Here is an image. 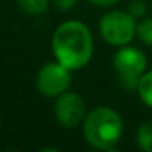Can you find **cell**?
<instances>
[{"instance_id":"12","label":"cell","mask_w":152,"mask_h":152,"mask_svg":"<svg viewBox=\"0 0 152 152\" xmlns=\"http://www.w3.org/2000/svg\"><path fill=\"white\" fill-rule=\"evenodd\" d=\"M52 3L57 9L63 11V12H67L70 9H73L78 3V0H52Z\"/></svg>"},{"instance_id":"13","label":"cell","mask_w":152,"mask_h":152,"mask_svg":"<svg viewBox=\"0 0 152 152\" xmlns=\"http://www.w3.org/2000/svg\"><path fill=\"white\" fill-rule=\"evenodd\" d=\"M87 2L97 8H113L115 5H118L119 0H87Z\"/></svg>"},{"instance_id":"14","label":"cell","mask_w":152,"mask_h":152,"mask_svg":"<svg viewBox=\"0 0 152 152\" xmlns=\"http://www.w3.org/2000/svg\"><path fill=\"white\" fill-rule=\"evenodd\" d=\"M0 127H2V116H0Z\"/></svg>"},{"instance_id":"9","label":"cell","mask_w":152,"mask_h":152,"mask_svg":"<svg viewBox=\"0 0 152 152\" xmlns=\"http://www.w3.org/2000/svg\"><path fill=\"white\" fill-rule=\"evenodd\" d=\"M136 143L142 151L152 152V121H146L137 127Z\"/></svg>"},{"instance_id":"3","label":"cell","mask_w":152,"mask_h":152,"mask_svg":"<svg viewBox=\"0 0 152 152\" xmlns=\"http://www.w3.org/2000/svg\"><path fill=\"white\" fill-rule=\"evenodd\" d=\"M112 66L119 84L128 91H136L140 76L148 70V58L142 49L125 45L113 54Z\"/></svg>"},{"instance_id":"11","label":"cell","mask_w":152,"mask_h":152,"mask_svg":"<svg viewBox=\"0 0 152 152\" xmlns=\"http://www.w3.org/2000/svg\"><path fill=\"white\" fill-rule=\"evenodd\" d=\"M137 21L145 18L146 14H148V5L143 2V0H133V2L128 5V9H127Z\"/></svg>"},{"instance_id":"10","label":"cell","mask_w":152,"mask_h":152,"mask_svg":"<svg viewBox=\"0 0 152 152\" xmlns=\"http://www.w3.org/2000/svg\"><path fill=\"white\" fill-rule=\"evenodd\" d=\"M136 37L143 45L152 48V18L151 17H145V18L137 21Z\"/></svg>"},{"instance_id":"2","label":"cell","mask_w":152,"mask_h":152,"mask_svg":"<svg viewBox=\"0 0 152 152\" xmlns=\"http://www.w3.org/2000/svg\"><path fill=\"white\" fill-rule=\"evenodd\" d=\"M87 143L97 151H113L124 136V121L118 110L97 106L90 110L82 124Z\"/></svg>"},{"instance_id":"8","label":"cell","mask_w":152,"mask_h":152,"mask_svg":"<svg viewBox=\"0 0 152 152\" xmlns=\"http://www.w3.org/2000/svg\"><path fill=\"white\" fill-rule=\"evenodd\" d=\"M49 2L51 0H17V5L24 14L31 17H39L48 11Z\"/></svg>"},{"instance_id":"1","label":"cell","mask_w":152,"mask_h":152,"mask_svg":"<svg viewBox=\"0 0 152 152\" xmlns=\"http://www.w3.org/2000/svg\"><path fill=\"white\" fill-rule=\"evenodd\" d=\"M51 51L54 58L69 70H81L94 55V37L90 27L81 20H67L52 33Z\"/></svg>"},{"instance_id":"4","label":"cell","mask_w":152,"mask_h":152,"mask_svg":"<svg viewBox=\"0 0 152 152\" xmlns=\"http://www.w3.org/2000/svg\"><path fill=\"white\" fill-rule=\"evenodd\" d=\"M137 20L128 11H107L99 21L102 39L115 48L130 45L136 37Z\"/></svg>"},{"instance_id":"6","label":"cell","mask_w":152,"mask_h":152,"mask_svg":"<svg viewBox=\"0 0 152 152\" xmlns=\"http://www.w3.org/2000/svg\"><path fill=\"white\" fill-rule=\"evenodd\" d=\"M87 102L85 99L75 91H66L55 99L54 116L57 122L64 128H78L84 124L87 116Z\"/></svg>"},{"instance_id":"5","label":"cell","mask_w":152,"mask_h":152,"mask_svg":"<svg viewBox=\"0 0 152 152\" xmlns=\"http://www.w3.org/2000/svg\"><path fill=\"white\" fill-rule=\"evenodd\" d=\"M72 85V70L58 63L57 60L45 63L36 76L37 91L46 99H57L69 91Z\"/></svg>"},{"instance_id":"7","label":"cell","mask_w":152,"mask_h":152,"mask_svg":"<svg viewBox=\"0 0 152 152\" xmlns=\"http://www.w3.org/2000/svg\"><path fill=\"white\" fill-rule=\"evenodd\" d=\"M136 93L140 102L146 107L152 109V70H146L140 76L137 87H136Z\"/></svg>"}]
</instances>
